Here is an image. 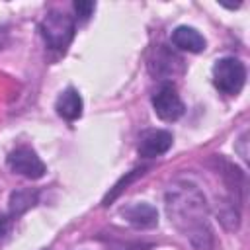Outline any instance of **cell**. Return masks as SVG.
I'll use <instances>...</instances> for the list:
<instances>
[{
	"instance_id": "ba28073f",
	"label": "cell",
	"mask_w": 250,
	"mask_h": 250,
	"mask_svg": "<svg viewBox=\"0 0 250 250\" xmlns=\"http://www.w3.org/2000/svg\"><path fill=\"white\" fill-rule=\"evenodd\" d=\"M55 109L61 117L74 121L82 115V98L74 88H66L64 92L59 94L57 102H55Z\"/></svg>"
},
{
	"instance_id": "8fae6325",
	"label": "cell",
	"mask_w": 250,
	"mask_h": 250,
	"mask_svg": "<svg viewBox=\"0 0 250 250\" xmlns=\"http://www.w3.org/2000/svg\"><path fill=\"white\" fill-rule=\"evenodd\" d=\"M94 8H96V4L92 0H78V2H74V10H76V14H78V18L82 21H86L92 16Z\"/></svg>"
},
{
	"instance_id": "6da1fadb",
	"label": "cell",
	"mask_w": 250,
	"mask_h": 250,
	"mask_svg": "<svg viewBox=\"0 0 250 250\" xmlns=\"http://www.w3.org/2000/svg\"><path fill=\"white\" fill-rule=\"evenodd\" d=\"M166 211L195 250H211V230L207 223V201L201 189L189 182H176L166 191Z\"/></svg>"
},
{
	"instance_id": "3957f363",
	"label": "cell",
	"mask_w": 250,
	"mask_h": 250,
	"mask_svg": "<svg viewBox=\"0 0 250 250\" xmlns=\"http://www.w3.org/2000/svg\"><path fill=\"white\" fill-rule=\"evenodd\" d=\"M246 82V66L240 59L225 57L213 64V84L229 96H236Z\"/></svg>"
},
{
	"instance_id": "52a82bcc",
	"label": "cell",
	"mask_w": 250,
	"mask_h": 250,
	"mask_svg": "<svg viewBox=\"0 0 250 250\" xmlns=\"http://www.w3.org/2000/svg\"><path fill=\"white\" fill-rule=\"evenodd\" d=\"M172 43L182 49V51H188V53H201L207 45L205 37L195 29V27H189V25H180L172 31Z\"/></svg>"
},
{
	"instance_id": "8992f818",
	"label": "cell",
	"mask_w": 250,
	"mask_h": 250,
	"mask_svg": "<svg viewBox=\"0 0 250 250\" xmlns=\"http://www.w3.org/2000/svg\"><path fill=\"white\" fill-rule=\"evenodd\" d=\"M172 133L164 131V129H152L143 133L141 141H139V154L145 158H154L160 156L164 152H168V148L172 146Z\"/></svg>"
},
{
	"instance_id": "7a4b0ae2",
	"label": "cell",
	"mask_w": 250,
	"mask_h": 250,
	"mask_svg": "<svg viewBox=\"0 0 250 250\" xmlns=\"http://www.w3.org/2000/svg\"><path fill=\"white\" fill-rule=\"evenodd\" d=\"M41 35L45 39V43L51 49L57 51H64L72 37H74V21L68 14L59 12V10H51L43 20H41Z\"/></svg>"
},
{
	"instance_id": "30bf717a",
	"label": "cell",
	"mask_w": 250,
	"mask_h": 250,
	"mask_svg": "<svg viewBox=\"0 0 250 250\" xmlns=\"http://www.w3.org/2000/svg\"><path fill=\"white\" fill-rule=\"evenodd\" d=\"M37 201V193L31 189H21V191H14L10 197V213L12 215H21L23 211H27L29 207H33Z\"/></svg>"
},
{
	"instance_id": "7c38bea8",
	"label": "cell",
	"mask_w": 250,
	"mask_h": 250,
	"mask_svg": "<svg viewBox=\"0 0 250 250\" xmlns=\"http://www.w3.org/2000/svg\"><path fill=\"white\" fill-rule=\"evenodd\" d=\"M6 230H8V221L4 217H0V236H4Z\"/></svg>"
},
{
	"instance_id": "277c9868",
	"label": "cell",
	"mask_w": 250,
	"mask_h": 250,
	"mask_svg": "<svg viewBox=\"0 0 250 250\" xmlns=\"http://www.w3.org/2000/svg\"><path fill=\"white\" fill-rule=\"evenodd\" d=\"M152 107L154 113L162 121H176L178 117L184 115V102L178 94V90L172 84H162L154 96H152Z\"/></svg>"
},
{
	"instance_id": "5b68a950",
	"label": "cell",
	"mask_w": 250,
	"mask_h": 250,
	"mask_svg": "<svg viewBox=\"0 0 250 250\" xmlns=\"http://www.w3.org/2000/svg\"><path fill=\"white\" fill-rule=\"evenodd\" d=\"M8 166L16 172L21 174L29 180H39L45 176L47 168L43 164V160L37 156L35 150H31L29 146H20L16 150H12L8 154Z\"/></svg>"
},
{
	"instance_id": "9c48e42d",
	"label": "cell",
	"mask_w": 250,
	"mask_h": 250,
	"mask_svg": "<svg viewBox=\"0 0 250 250\" xmlns=\"http://www.w3.org/2000/svg\"><path fill=\"white\" fill-rule=\"evenodd\" d=\"M121 213H123V217H125L131 225H135V227L146 229V227H154V225L158 223V213H156V209H154L152 205H148V203H135V205H129V207H125Z\"/></svg>"
}]
</instances>
